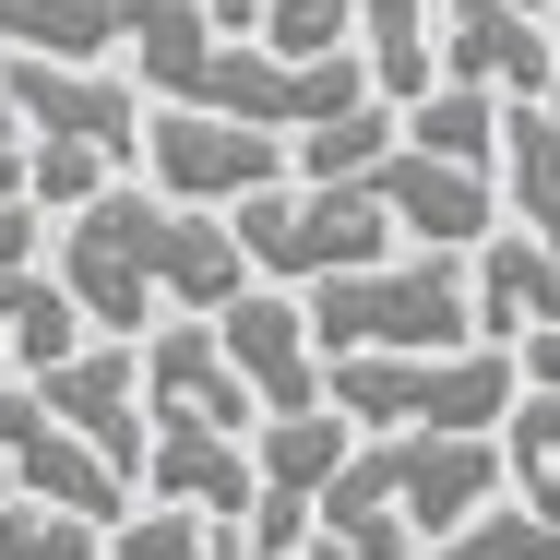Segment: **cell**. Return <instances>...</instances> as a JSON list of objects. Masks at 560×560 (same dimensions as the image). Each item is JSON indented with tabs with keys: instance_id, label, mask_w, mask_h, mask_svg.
Masks as SVG:
<instances>
[{
	"instance_id": "obj_8",
	"label": "cell",
	"mask_w": 560,
	"mask_h": 560,
	"mask_svg": "<svg viewBox=\"0 0 560 560\" xmlns=\"http://www.w3.org/2000/svg\"><path fill=\"white\" fill-rule=\"evenodd\" d=\"M0 453H12V489H24V501L96 513V525H119V501H131V477H119V465L84 442L36 382H0Z\"/></svg>"
},
{
	"instance_id": "obj_1",
	"label": "cell",
	"mask_w": 560,
	"mask_h": 560,
	"mask_svg": "<svg viewBox=\"0 0 560 560\" xmlns=\"http://www.w3.org/2000/svg\"><path fill=\"white\" fill-rule=\"evenodd\" d=\"M60 275L96 311V335H143L155 311L215 323L250 287V250H238V215H215V203H167L155 179H108L84 215H60Z\"/></svg>"
},
{
	"instance_id": "obj_19",
	"label": "cell",
	"mask_w": 560,
	"mask_h": 560,
	"mask_svg": "<svg viewBox=\"0 0 560 560\" xmlns=\"http://www.w3.org/2000/svg\"><path fill=\"white\" fill-rule=\"evenodd\" d=\"M501 131H513V96L453 84V72L406 108V143H418V155H453V167H501Z\"/></svg>"
},
{
	"instance_id": "obj_11",
	"label": "cell",
	"mask_w": 560,
	"mask_h": 560,
	"mask_svg": "<svg viewBox=\"0 0 560 560\" xmlns=\"http://www.w3.org/2000/svg\"><path fill=\"white\" fill-rule=\"evenodd\" d=\"M406 250H477L489 226H501V191H489V167H453V155H418V143H394L370 179H358Z\"/></svg>"
},
{
	"instance_id": "obj_30",
	"label": "cell",
	"mask_w": 560,
	"mask_h": 560,
	"mask_svg": "<svg viewBox=\"0 0 560 560\" xmlns=\"http://www.w3.org/2000/svg\"><path fill=\"white\" fill-rule=\"evenodd\" d=\"M513 358H525V394H560V323H537Z\"/></svg>"
},
{
	"instance_id": "obj_7",
	"label": "cell",
	"mask_w": 560,
	"mask_h": 560,
	"mask_svg": "<svg viewBox=\"0 0 560 560\" xmlns=\"http://www.w3.org/2000/svg\"><path fill=\"white\" fill-rule=\"evenodd\" d=\"M287 167H299V143L262 131V119H215V108H155V119H143V179H155L167 203H215V215H238V203L275 191Z\"/></svg>"
},
{
	"instance_id": "obj_33",
	"label": "cell",
	"mask_w": 560,
	"mask_h": 560,
	"mask_svg": "<svg viewBox=\"0 0 560 560\" xmlns=\"http://www.w3.org/2000/svg\"><path fill=\"white\" fill-rule=\"evenodd\" d=\"M0 501H12V453H0Z\"/></svg>"
},
{
	"instance_id": "obj_27",
	"label": "cell",
	"mask_w": 560,
	"mask_h": 560,
	"mask_svg": "<svg viewBox=\"0 0 560 560\" xmlns=\"http://www.w3.org/2000/svg\"><path fill=\"white\" fill-rule=\"evenodd\" d=\"M48 275V203H0V370H12V311Z\"/></svg>"
},
{
	"instance_id": "obj_15",
	"label": "cell",
	"mask_w": 560,
	"mask_h": 560,
	"mask_svg": "<svg viewBox=\"0 0 560 560\" xmlns=\"http://www.w3.org/2000/svg\"><path fill=\"white\" fill-rule=\"evenodd\" d=\"M143 406H155V418H215V430H262V418H250L262 394L238 382L226 335H215V323H191V311H179V323H155V346H143Z\"/></svg>"
},
{
	"instance_id": "obj_10",
	"label": "cell",
	"mask_w": 560,
	"mask_h": 560,
	"mask_svg": "<svg viewBox=\"0 0 560 560\" xmlns=\"http://www.w3.org/2000/svg\"><path fill=\"white\" fill-rule=\"evenodd\" d=\"M215 335H226V358H238V382L262 394V418L335 406V394H323V335H311V299H287L275 275H250V287L226 299Z\"/></svg>"
},
{
	"instance_id": "obj_22",
	"label": "cell",
	"mask_w": 560,
	"mask_h": 560,
	"mask_svg": "<svg viewBox=\"0 0 560 560\" xmlns=\"http://www.w3.org/2000/svg\"><path fill=\"white\" fill-rule=\"evenodd\" d=\"M394 143H406L394 96H358L346 119H311V131H299V179H323V191H335V179H370Z\"/></svg>"
},
{
	"instance_id": "obj_21",
	"label": "cell",
	"mask_w": 560,
	"mask_h": 560,
	"mask_svg": "<svg viewBox=\"0 0 560 560\" xmlns=\"http://www.w3.org/2000/svg\"><path fill=\"white\" fill-rule=\"evenodd\" d=\"M501 179H513V226H537V238L560 250V108H549V96H513Z\"/></svg>"
},
{
	"instance_id": "obj_25",
	"label": "cell",
	"mask_w": 560,
	"mask_h": 560,
	"mask_svg": "<svg viewBox=\"0 0 560 560\" xmlns=\"http://www.w3.org/2000/svg\"><path fill=\"white\" fill-rule=\"evenodd\" d=\"M108 560H215V513H191V501L119 513V525H108Z\"/></svg>"
},
{
	"instance_id": "obj_20",
	"label": "cell",
	"mask_w": 560,
	"mask_h": 560,
	"mask_svg": "<svg viewBox=\"0 0 560 560\" xmlns=\"http://www.w3.org/2000/svg\"><path fill=\"white\" fill-rule=\"evenodd\" d=\"M430 12H442V0H358V48H370V84H382L394 108H418V96L442 84V72H430V60H442Z\"/></svg>"
},
{
	"instance_id": "obj_14",
	"label": "cell",
	"mask_w": 560,
	"mask_h": 560,
	"mask_svg": "<svg viewBox=\"0 0 560 560\" xmlns=\"http://www.w3.org/2000/svg\"><path fill=\"white\" fill-rule=\"evenodd\" d=\"M143 501H191V513H250L262 501V465H250V430H215V418H155L143 442Z\"/></svg>"
},
{
	"instance_id": "obj_18",
	"label": "cell",
	"mask_w": 560,
	"mask_h": 560,
	"mask_svg": "<svg viewBox=\"0 0 560 560\" xmlns=\"http://www.w3.org/2000/svg\"><path fill=\"white\" fill-rule=\"evenodd\" d=\"M346 453H358V418H346V406H299V418H262V430H250V465H262L275 501H323Z\"/></svg>"
},
{
	"instance_id": "obj_26",
	"label": "cell",
	"mask_w": 560,
	"mask_h": 560,
	"mask_svg": "<svg viewBox=\"0 0 560 560\" xmlns=\"http://www.w3.org/2000/svg\"><path fill=\"white\" fill-rule=\"evenodd\" d=\"M430 560H560V525L537 513V501H513V513H477L465 537H442Z\"/></svg>"
},
{
	"instance_id": "obj_24",
	"label": "cell",
	"mask_w": 560,
	"mask_h": 560,
	"mask_svg": "<svg viewBox=\"0 0 560 560\" xmlns=\"http://www.w3.org/2000/svg\"><path fill=\"white\" fill-rule=\"evenodd\" d=\"M119 179V155L108 143H72V131H36V167H24V191L48 203V215H84L96 191Z\"/></svg>"
},
{
	"instance_id": "obj_2",
	"label": "cell",
	"mask_w": 560,
	"mask_h": 560,
	"mask_svg": "<svg viewBox=\"0 0 560 560\" xmlns=\"http://www.w3.org/2000/svg\"><path fill=\"white\" fill-rule=\"evenodd\" d=\"M501 477H513V453L489 430H370L323 489V537H346L358 560H418L465 537L501 501Z\"/></svg>"
},
{
	"instance_id": "obj_34",
	"label": "cell",
	"mask_w": 560,
	"mask_h": 560,
	"mask_svg": "<svg viewBox=\"0 0 560 560\" xmlns=\"http://www.w3.org/2000/svg\"><path fill=\"white\" fill-rule=\"evenodd\" d=\"M525 12H537V24H549V12H560V0H525Z\"/></svg>"
},
{
	"instance_id": "obj_17",
	"label": "cell",
	"mask_w": 560,
	"mask_h": 560,
	"mask_svg": "<svg viewBox=\"0 0 560 560\" xmlns=\"http://www.w3.org/2000/svg\"><path fill=\"white\" fill-rule=\"evenodd\" d=\"M155 0H0V48H36V60H108L143 36Z\"/></svg>"
},
{
	"instance_id": "obj_23",
	"label": "cell",
	"mask_w": 560,
	"mask_h": 560,
	"mask_svg": "<svg viewBox=\"0 0 560 560\" xmlns=\"http://www.w3.org/2000/svg\"><path fill=\"white\" fill-rule=\"evenodd\" d=\"M0 560H108V525L96 513H60V501H0Z\"/></svg>"
},
{
	"instance_id": "obj_16",
	"label": "cell",
	"mask_w": 560,
	"mask_h": 560,
	"mask_svg": "<svg viewBox=\"0 0 560 560\" xmlns=\"http://www.w3.org/2000/svg\"><path fill=\"white\" fill-rule=\"evenodd\" d=\"M465 275H477V323L489 346H525L537 323H560V250L537 226H489L477 250H465Z\"/></svg>"
},
{
	"instance_id": "obj_29",
	"label": "cell",
	"mask_w": 560,
	"mask_h": 560,
	"mask_svg": "<svg viewBox=\"0 0 560 560\" xmlns=\"http://www.w3.org/2000/svg\"><path fill=\"white\" fill-rule=\"evenodd\" d=\"M513 465H560V394H525V418H513Z\"/></svg>"
},
{
	"instance_id": "obj_9",
	"label": "cell",
	"mask_w": 560,
	"mask_h": 560,
	"mask_svg": "<svg viewBox=\"0 0 560 560\" xmlns=\"http://www.w3.org/2000/svg\"><path fill=\"white\" fill-rule=\"evenodd\" d=\"M0 96L24 108V131H72V143H108L119 167L143 155V96L108 60H36V48H0Z\"/></svg>"
},
{
	"instance_id": "obj_28",
	"label": "cell",
	"mask_w": 560,
	"mask_h": 560,
	"mask_svg": "<svg viewBox=\"0 0 560 560\" xmlns=\"http://www.w3.org/2000/svg\"><path fill=\"white\" fill-rule=\"evenodd\" d=\"M262 36H275L287 60H346V36H358V0H275V12H262Z\"/></svg>"
},
{
	"instance_id": "obj_3",
	"label": "cell",
	"mask_w": 560,
	"mask_h": 560,
	"mask_svg": "<svg viewBox=\"0 0 560 560\" xmlns=\"http://www.w3.org/2000/svg\"><path fill=\"white\" fill-rule=\"evenodd\" d=\"M131 72L167 96V108H215V119H262V131H311L346 119L370 84V60H287L275 36H226L203 0H155L143 36H131Z\"/></svg>"
},
{
	"instance_id": "obj_31",
	"label": "cell",
	"mask_w": 560,
	"mask_h": 560,
	"mask_svg": "<svg viewBox=\"0 0 560 560\" xmlns=\"http://www.w3.org/2000/svg\"><path fill=\"white\" fill-rule=\"evenodd\" d=\"M215 560H287V549H275V537H250V513H226V525H215Z\"/></svg>"
},
{
	"instance_id": "obj_4",
	"label": "cell",
	"mask_w": 560,
	"mask_h": 560,
	"mask_svg": "<svg viewBox=\"0 0 560 560\" xmlns=\"http://www.w3.org/2000/svg\"><path fill=\"white\" fill-rule=\"evenodd\" d=\"M311 335H323V358H358V346H382V358H442V346H489V323H477L465 250H406V262L323 275V287H311Z\"/></svg>"
},
{
	"instance_id": "obj_6",
	"label": "cell",
	"mask_w": 560,
	"mask_h": 560,
	"mask_svg": "<svg viewBox=\"0 0 560 560\" xmlns=\"http://www.w3.org/2000/svg\"><path fill=\"white\" fill-rule=\"evenodd\" d=\"M238 250H250V275H275V287H323V275H358V262H394L406 238H394V215L358 191V179H275V191H250L238 203Z\"/></svg>"
},
{
	"instance_id": "obj_32",
	"label": "cell",
	"mask_w": 560,
	"mask_h": 560,
	"mask_svg": "<svg viewBox=\"0 0 560 560\" xmlns=\"http://www.w3.org/2000/svg\"><path fill=\"white\" fill-rule=\"evenodd\" d=\"M513 477H525V501H537V513L560 525V465H513Z\"/></svg>"
},
{
	"instance_id": "obj_13",
	"label": "cell",
	"mask_w": 560,
	"mask_h": 560,
	"mask_svg": "<svg viewBox=\"0 0 560 560\" xmlns=\"http://www.w3.org/2000/svg\"><path fill=\"white\" fill-rule=\"evenodd\" d=\"M442 72L453 84H489V96H549L560 36L525 0H442Z\"/></svg>"
},
{
	"instance_id": "obj_5",
	"label": "cell",
	"mask_w": 560,
	"mask_h": 560,
	"mask_svg": "<svg viewBox=\"0 0 560 560\" xmlns=\"http://www.w3.org/2000/svg\"><path fill=\"white\" fill-rule=\"evenodd\" d=\"M323 394H335L358 430H501L525 406V358L513 346H442V358L358 346V358L323 370Z\"/></svg>"
},
{
	"instance_id": "obj_12",
	"label": "cell",
	"mask_w": 560,
	"mask_h": 560,
	"mask_svg": "<svg viewBox=\"0 0 560 560\" xmlns=\"http://www.w3.org/2000/svg\"><path fill=\"white\" fill-rule=\"evenodd\" d=\"M36 394H48V406H60L84 442L108 453L119 477H143V442H155V430H143V358H131V335L72 346L60 370H36Z\"/></svg>"
}]
</instances>
